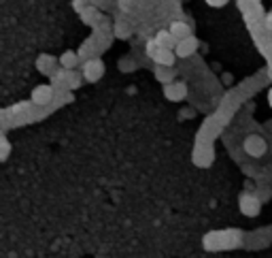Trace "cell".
<instances>
[{
	"instance_id": "6da1fadb",
	"label": "cell",
	"mask_w": 272,
	"mask_h": 258,
	"mask_svg": "<svg viewBox=\"0 0 272 258\" xmlns=\"http://www.w3.org/2000/svg\"><path fill=\"white\" fill-rule=\"evenodd\" d=\"M242 233L238 228H228V230H211L202 239V245L208 252H221V250H232V247L240 245Z\"/></svg>"
},
{
	"instance_id": "7a4b0ae2",
	"label": "cell",
	"mask_w": 272,
	"mask_h": 258,
	"mask_svg": "<svg viewBox=\"0 0 272 258\" xmlns=\"http://www.w3.org/2000/svg\"><path fill=\"white\" fill-rule=\"evenodd\" d=\"M238 209H240L247 218H255V216H259L261 201H259L253 192H247V190H244V192L240 194V199H238Z\"/></svg>"
},
{
	"instance_id": "3957f363",
	"label": "cell",
	"mask_w": 272,
	"mask_h": 258,
	"mask_svg": "<svg viewBox=\"0 0 272 258\" xmlns=\"http://www.w3.org/2000/svg\"><path fill=\"white\" fill-rule=\"evenodd\" d=\"M104 75V62L100 58H92L83 62V79L89 83H96L98 79Z\"/></svg>"
},
{
	"instance_id": "277c9868",
	"label": "cell",
	"mask_w": 272,
	"mask_h": 258,
	"mask_svg": "<svg viewBox=\"0 0 272 258\" xmlns=\"http://www.w3.org/2000/svg\"><path fill=\"white\" fill-rule=\"evenodd\" d=\"M242 147H244V152H247L249 156H253V158L264 156V154H266V149H268L264 137H259V135H249L247 139H244Z\"/></svg>"
},
{
	"instance_id": "5b68a950",
	"label": "cell",
	"mask_w": 272,
	"mask_h": 258,
	"mask_svg": "<svg viewBox=\"0 0 272 258\" xmlns=\"http://www.w3.org/2000/svg\"><path fill=\"white\" fill-rule=\"evenodd\" d=\"M53 96H56V88L53 85H47V83L36 85L32 90V103L39 105V107H45V105H49L53 101Z\"/></svg>"
},
{
	"instance_id": "8992f818",
	"label": "cell",
	"mask_w": 272,
	"mask_h": 258,
	"mask_svg": "<svg viewBox=\"0 0 272 258\" xmlns=\"http://www.w3.org/2000/svg\"><path fill=\"white\" fill-rule=\"evenodd\" d=\"M164 96H166L168 101H172V103L183 101L185 96H187V85L183 81H172V83L164 85Z\"/></svg>"
},
{
	"instance_id": "52a82bcc",
	"label": "cell",
	"mask_w": 272,
	"mask_h": 258,
	"mask_svg": "<svg viewBox=\"0 0 272 258\" xmlns=\"http://www.w3.org/2000/svg\"><path fill=\"white\" fill-rule=\"evenodd\" d=\"M58 64H60V60L49 56V53H41L39 60H36V68H39L43 75H56L58 73V70H56Z\"/></svg>"
},
{
	"instance_id": "ba28073f",
	"label": "cell",
	"mask_w": 272,
	"mask_h": 258,
	"mask_svg": "<svg viewBox=\"0 0 272 258\" xmlns=\"http://www.w3.org/2000/svg\"><path fill=\"white\" fill-rule=\"evenodd\" d=\"M196 49H198V39L196 37H189V39H183V41L177 43L175 53H177L179 58H189Z\"/></svg>"
},
{
	"instance_id": "9c48e42d",
	"label": "cell",
	"mask_w": 272,
	"mask_h": 258,
	"mask_svg": "<svg viewBox=\"0 0 272 258\" xmlns=\"http://www.w3.org/2000/svg\"><path fill=\"white\" fill-rule=\"evenodd\" d=\"M168 30H170L172 37H175V41H177V43H179V41H183V39H189V37H192V28H189V26H187L185 22H172Z\"/></svg>"
},
{
	"instance_id": "30bf717a",
	"label": "cell",
	"mask_w": 272,
	"mask_h": 258,
	"mask_svg": "<svg viewBox=\"0 0 272 258\" xmlns=\"http://www.w3.org/2000/svg\"><path fill=\"white\" fill-rule=\"evenodd\" d=\"M213 158H215V152L211 147H198L196 152H194V162L198 164V166H208L213 162Z\"/></svg>"
},
{
	"instance_id": "8fae6325",
	"label": "cell",
	"mask_w": 272,
	"mask_h": 258,
	"mask_svg": "<svg viewBox=\"0 0 272 258\" xmlns=\"http://www.w3.org/2000/svg\"><path fill=\"white\" fill-rule=\"evenodd\" d=\"M175 58H177V53L172 49H162L160 47V51L153 56V62L160 64V66H172V64H175Z\"/></svg>"
},
{
	"instance_id": "7c38bea8",
	"label": "cell",
	"mask_w": 272,
	"mask_h": 258,
	"mask_svg": "<svg viewBox=\"0 0 272 258\" xmlns=\"http://www.w3.org/2000/svg\"><path fill=\"white\" fill-rule=\"evenodd\" d=\"M79 53H75V51H64L60 56V66L62 68H66V70H75V66L79 64Z\"/></svg>"
},
{
	"instance_id": "4fadbf2b",
	"label": "cell",
	"mask_w": 272,
	"mask_h": 258,
	"mask_svg": "<svg viewBox=\"0 0 272 258\" xmlns=\"http://www.w3.org/2000/svg\"><path fill=\"white\" fill-rule=\"evenodd\" d=\"M156 41H158V45H160L162 49H175V47H177V41H175V37L170 34V30H160L158 37H156Z\"/></svg>"
},
{
	"instance_id": "5bb4252c",
	"label": "cell",
	"mask_w": 272,
	"mask_h": 258,
	"mask_svg": "<svg viewBox=\"0 0 272 258\" xmlns=\"http://www.w3.org/2000/svg\"><path fill=\"white\" fill-rule=\"evenodd\" d=\"M156 77L164 85H168V83H172V79H175V70H172V66H160V64H156Z\"/></svg>"
},
{
	"instance_id": "9a60e30c",
	"label": "cell",
	"mask_w": 272,
	"mask_h": 258,
	"mask_svg": "<svg viewBox=\"0 0 272 258\" xmlns=\"http://www.w3.org/2000/svg\"><path fill=\"white\" fill-rule=\"evenodd\" d=\"M81 20H83L85 24H96V20H100V13L96 11V7H87L85 11H81Z\"/></svg>"
},
{
	"instance_id": "2e32d148",
	"label": "cell",
	"mask_w": 272,
	"mask_h": 258,
	"mask_svg": "<svg viewBox=\"0 0 272 258\" xmlns=\"http://www.w3.org/2000/svg\"><path fill=\"white\" fill-rule=\"evenodd\" d=\"M11 154V143H9V141L0 135V162H3V160H7V156Z\"/></svg>"
},
{
	"instance_id": "e0dca14e",
	"label": "cell",
	"mask_w": 272,
	"mask_h": 258,
	"mask_svg": "<svg viewBox=\"0 0 272 258\" xmlns=\"http://www.w3.org/2000/svg\"><path fill=\"white\" fill-rule=\"evenodd\" d=\"M128 34H130V30H128V26H125V24H117V26H115V37L128 39Z\"/></svg>"
},
{
	"instance_id": "ac0fdd59",
	"label": "cell",
	"mask_w": 272,
	"mask_h": 258,
	"mask_svg": "<svg viewBox=\"0 0 272 258\" xmlns=\"http://www.w3.org/2000/svg\"><path fill=\"white\" fill-rule=\"evenodd\" d=\"M158 51H160V45H158V41H156V39L147 41V56H149V58H153V56H156Z\"/></svg>"
},
{
	"instance_id": "d6986e66",
	"label": "cell",
	"mask_w": 272,
	"mask_h": 258,
	"mask_svg": "<svg viewBox=\"0 0 272 258\" xmlns=\"http://www.w3.org/2000/svg\"><path fill=\"white\" fill-rule=\"evenodd\" d=\"M87 3H89V0H75V3H72V7H75L77 11L81 13V11H85V9H87Z\"/></svg>"
},
{
	"instance_id": "ffe728a7",
	"label": "cell",
	"mask_w": 272,
	"mask_h": 258,
	"mask_svg": "<svg viewBox=\"0 0 272 258\" xmlns=\"http://www.w3.org/2000/svg\"><path fill=\"white\" fill-rule=\"evenodd\" d=\"M206 3L211 5V7H223L225 3H228V0H206Z\"/></svg>"
},
{
	"instance_id": "44dd1931",
	"label": "cell",
	"mask_w": 272,
	"mask_h": 258,
	"mask_svg": "<svg viewBox=\"0 0 272 258\" xmlns=\"http://www.w3.org/2000/svg\"><path fill=\"white\" fill-rule=\"evenodd\" d=\"M223 83L230 85V83H232V75H223Z\"/></svg>"
},
{
	"instance_id": "7402d4cb",
	"label": "cell",
	"mask_w": 272,
	"mask_h": 258,
	"mask_svg": "<svg viewBox=\"0 0 272 258\" xmlns=\"http://www.w3.org/2000/svg\"><path fill=\"white\" fill-rule=\"evenodd\" d=\"M266 26H268V30H272V13L266 17Z\"/></svg>"
},
{
	"instance_id": "603a6c76",
	"label": "cell",
	"mask_w": 272,
	"mask_h": 258,
	"mask_svg": "<svg viewBox=\"0 0 272 258\" xmlns=\"http://www.w3.org/2000/svg\"><path fill=\"white\" fill-rule=\"evenodd\" d=\"M268 105H270V107H272V90H270V92H268Z\"/></svg>"
}]
</instances>
